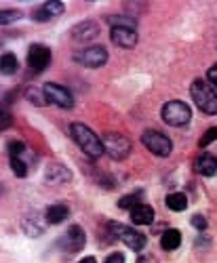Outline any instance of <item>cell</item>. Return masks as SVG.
Wrapping results in <instances>:
<instances>
[{
  "mask_svg": "<svg viewBox=\"0 0 217 263\" xmlns=\"http://www.w3.org/2000/svg\"><path fill=\"white\" fill-rule=\"evenodd\" d=\"M141 198H143V194H141V192L126 194V196H122V198L118 200V206H120V209H129V211H133L135 206H139V204H141Z\"/></svg>",
  "mask_w": 217,
  "mask_h": 263,
  "instance_id": "ac0fdd59",
  "label": "cell"
},
{
  "mask_svg": "<svg viewBox=\"0 0 217 263\" xmlns=\"http://www.w3.org/2000/svg\"><path fill=\"white\" fill-rule=\"evenodd\" d=\"M11 168H13V173L17 175V177H26V175H28V166H26V162L21 158L11 156Z\"/></svg>",
  "mask_w": 217,
  "mask_h": 263,
  "instance_id": "44dd1931",
  "label": "cell"
},
{
  "mask_svg": "<svg viewBox=\"0 0 217 263\" xmlns=\"http://www.w3.org/2000/svg\"><path fill=\"white\" fill-rule=\"evenodd\" d=\"M182 245V234L177 230H165V234L160 236V247L165 251H175Z\"/></svg>",
  "mask_w": 217,
  "mask_h": 263,
  "instance_id": "2e32d148",
  "label": "cell"
},
{
  "mask_svg": "<svg viewBox=\"0 0 217 263\" xmlns=\"http://www.w3.org/2000/svg\"><path fill=\"white\" fill-rule=\"evenodd\" d=\"M131 221L135 226H150L154 221V209H150L148 204H139L131 211Z\"/></svg>",
  "mask_w": 217,
  "mask_h": 263,
  "instance_id": "4fadbf2b",
  "label": "cell"
},
{
  "mask_svg": "<svg viewBox=\"0 0 217 263\" xmlns=\"http://www.w3.org/2000/svg\"><path fill=\"white\" fill-rule=\"evenodd\" d=\"M213 141H217V126H213V128H209L207 133L201 137V141H198V145L201 147H207L209 143H213Z\"/></svg>",
  "mask_w": 217,
  "mask_h": 263,
  "instance_id": "7402d4cb",
  "label": "cell"
},
{
  "mask_svg": "<svg viewBox=\"0 0 217 263\" xmlns=\"http://www.w3.org/2000/svg\"><path fill=\"white\" fill-rule=\"evenodd\" d=\"M101 141H103L105 154L114 160H124L129 154H131V143H129V139L122 137L120 133H105Z\"/></svg>",
  "mask_w": 217,
  "mask_h": 263,
  "instance_id": "277c9868",
  "label": "cell"
},
{
  "mask_svg": "<svg viewBox=\"0 0 217 263\" xmlns=\"http://www.w3.org/2000/svg\"><path fill=\"white\" fill-rule=\"evenodd\" d=\"M162 120L171 126H186L192 120V109L188 107V103H184L179 99L167 101L162 105Z\"/></svg>",
  "mask_w": 217,
  "mask_h": 263,
  "instance_id": "3957f363",
  "label": "cell"
},
{
  "mask_svg": "<svg viewBox=\"0 0 217 263\" xmlns=\"http://www.w3.org/2000/svg\"><path fill=\"white\" fill-rule=\"evenodd\" d=\"M42 95H45V101L47 103H53L57 107H63V109H70L74 105V97L72 93L61 84H55V82H47L45 89H42Z\"/></svg>",
  "mask_w": 217,
  "mask_h": 263,
  "instance_id": "8992f818",
  "label": "cell"
},
{
  "mask_svg": "<svg viewBox=\"0 0 217 263\" xmlns=\"http://www.w3.org/2000/svg\"><path fill=\"white\" fill-rule=\"evenodd\" d=\"M196 171L205 177H211V175L217 173V158L213 154H203L196 158Z\"/></svg>",
  "mask_w": 217,
  "mask_h": 263,
  "instance_id": "5bb4252c",
  "label": "cell"
},
{
  "mask_svg": "<svg viewBox=\"0 0 217 263\" xmlns=\"http://www.w3.org/2000/svg\"><path fill=\"white\" fill-rule=\"evenodd\" d=\"M72 36L76 40H86V38H91V36H97V28L93 24H80L78 28L72 30Z\"/></svg>",
  "mask_w": 217,
  "mask_h": 263,
  "instance_id": "ffe728a7",
  "label": "cell"
},
{
  "mask_svg": "<svg viewBox=\"0 0 217 263\" xmlns=\"http://www.w3.org/2000/svg\"><path fill=\"white\" fill-rule=\"evenodd\" d=\"M70 133H72V139L76 141V145L84 152L89 158H99L103 154V141L93 133L89 126H84L82 122H74L70 124Z\"/></svg>",
  "mask_w": 217,
  "mask_h": 263,
  "instance_id": "6da1fadb",
  "label": "cell"
},
{
  "mask_svg": "<svg viewBox=\"0 0 217 263\" xmlns=\"http://www.w3.org/2000/svg\"><path fill=\"white\" fill-rule=\"evenodd\" d=\"M82 65H86V68H101V65L107 61V51L103 47H89V49H84L82 53H78L76 57Z\"/></svg>",
  "mask_w": 217,
  "mask_h": 263,
  "instance_id": "9c48e42d",
  "label": "cell"
},
{
  "mask_svg": "<svg viewBox=\"0 0 217 263\" xmlns=\"http://www.w3.org/2000/svg\"><path fill=\"white\" fill-rule=\"evenodd\" d=\"M165 202H167V209L175 211V213H182V211L188 209V198H186V194H182V192H173V194H169Z\"/></svg>",
  "mask_w": 217,
  "mask_h": 263,
  "instance_id": "e0dca14e",
  "label": "cell"
},
{
  "mask_svg": "<svg viewBox=\"0 0 217 263\" xmlns=\"http://www.w3.org/2000/svg\"><path fill=\"white\" fill-rule=\"evenodd\" d=\"M192 226L196 228V230H205V228H207V219L201 217V215H194V217H192Z\"/></svg>",
  "mask_w": 217,
  "mask_h": 263,
  "instance_id": "484cf974",
  "label": "cell"
},
{
  "mask_svg": "<svg viewBox=\"0 0 217 263\" xmlns=\"http://www.w3.org/2000/svg\"><path fill=\"white\" fill-rule=\"evenodd\" d=\"M112 40L116 42L118 47H124V49H133L137 45V32L133 28H126V26H112V32H110Z\"/></svg>",
  "mask_w": 217,
  "mask_h": 263,
  "instance_id": "30bf717a",
  "label": "cell"
},
{
  "mask_svg": "<svg viewBox=\"0 0 217 263\" xmlns=\"http://www.w3.org/2000/svg\"><path fill=\"white\" fill-rule=\"evenodd\" d=\"M9 122H11V118H9V114H5V109H3V128H7Z\"/></svg>",
  "mask_w": 217,
  "mask_h": 263,
  "instance_id": "83f0119b",
  "label": "cell"
},
{
  "mask_svg": "<svg viewBox=\"0 0 217 263\" xmlns=\"http://www.w3.org/2000/svg\"><path fill=\"white\" fill-rule=\"evenodd\" d=\"M105 263H124V255L122 253H112L105 259Z\"/></svg>",
  "mask_w": 217,
  "mask_h": 263,
  "instance_id": "4316f807",
  "label": "cell"
},
{
  "mask_svg": "<svg viewBox=\"0 0 217 263\" xmlns=\"http://www.w3.org/2000/svg\"><path fill=\"white\" fill-rule=\"evenodd\" d=\"M21 17V13L19 11H3V17H0V21L7 26V24H11L13 19H19Z\"/></svg>",
  "mask_w": 217,
  "mask_h": 263,
  "instance_id": "cb8c5ba5",
  "label": "cell"
},
{
  "mask_svg": "<svg viewBox=\"0 0 217 263\" xmlns=\"http://www.w3.org/2000/svg\"><path fill=\"white\" fill-rule=\"evenodd\" d=\"M78 263H97V261H95V257H84V259H80Z\"/></svg>",
  "mask_w": 217,
  "mask_h": 263,
  "instance_id": "f1b7e54d",
  "label": "cell"
},
{
  "mask_svg": "<svg viewBox=\"0 0 217 263\" xmlns=\"http://www.w3.org/2000/svg\"><path fill=\"white\" fill-rule=\"evenodd\" d=\"M24 149H26V145L21 143V141H11V143H9V154L15 156V158H21Z\"/></svg>",
  "mask_w": 217,
  "mask_h": 263,
  "instance_id": "603a6c76",
  "label": "cell"
},
{
  "mask_svg": "<svg viewBox=\"0 0 217 263\" xmlns=\"http://www.w3.org/2000/svg\"><path fill=\"white\" fill-rule=\"evenodd\" d=\"M110 228H112L114 236L120 238L131 251H143V249H146V236L139 234L137 230H133V228H122V226H118V223H110Z\"/></svg>",
  "mask_w": 217,
  "mask_h": 263,
  "instance_id": "52a82bcc",
  "label": "cell"
},
{
  "mask_svg": "<svg viewBox=\"0 0 217 263\" xmlns=\"http://www.w3.org/2000/svg\"><path fill=\"white\" fill-rule=\"evenodd\" d=\"M84 232L78 228V226H72L68 232H66V236L61 238V242H63V249L66 251H72V253H76V251H80L82 247H84Z\"/></svg>",
  "mask_w": 217,
  "mask_h": 263,
  "instance_id": "8fae6325",
  "label": "cell"
},
{
  "mask_svg": "<svg viewBox=\"0 0 217 263\" xmlns=\"http://www.w3.org/2000/svg\"><path fill=\"white\" fill-rule=\"evenodd\" d=\"M141 143L152 152V154H156V156H169L171 154V149H173V143L171 139L160 133V130H146V133L141 135Z\"/></svg>",
  "mask_w": 217,
  "mask_h": 263,
  "instance_id": "5b68a950",
  "label": "cell"
},
{
  "mask_svg": "<svg viewBox=\"0 0 217 263\" xmlns=\"http://www.w3.org/2000/svg\"><path fill=\"white\" fill-rule=\"evenodd\" d=\"M192 99L196 103V107H201L205 114L215 116L217 114V93L213 91V86L207 84L205 80H194L190 86Z\"/></svg>",
  "mask_w": 217,
  "mask_h": 263,
  "instance_id": "7a4b0ae2",
  "label": "cell"
},
{
  "mask_svg": "<svg viewBox=\"0 0 217 263\" xmlns=\"http://www.w3.org/2000/svg\"><path fill=\"white\" fill-rule=\"evenodd\" d=\"M51 63V51L42 45H32L28 51V65L34 72H42Z\"/></svg>",
  "mask_w": 217,
  "mask_h": 263,
  "instance_id": "ba28073f",
  "label": "cell"
},
{
  "mask_svg": "<svg viewBox=\"0 0 217 263\" xmlns=\"http://www.w3.org/2000/svg\"><path fill=\"white\" fill-rule=\"evenodd\" d=\"M68 215H70V211H68L66 204H53V206H49V211H47V223L57 226V223H61V221H66Z\"/></svg>",
  "mask_w": 217,
  "mask_h": 263,
  "instance_id": "9a60e30c",
  "label": "cell"
},
{
  "mask_svg": "<svg viewBox=\"0 0 217 263\" xmlns=\"http://www.w3.org/2000/svg\"><path fill=\"white\" fill-rule=\"evenodd\" d=\"M207 80H209V84L213 86V89H217V65H211V68H209Z\"/></svg>",
  "mask_w": 217,
  "mask_h": 263,
  "instance_id": "d4e9b609",
  "label": "cell"
},
{
  "mask_svg": "<svg viewBox=\"0 0 217 263\" xmlns=\"http://www.w3.org/2000/svg\"><path fill=\"white\" fill-rule=\"evenodd\" d=\"M17 57L13 55V53H5L3 55V61H0V70H3V74L5 76H11V74H15L17 72Z\"/></svg>",
  "mask_w": 217,
  "mask_h": 263,
  "instance_id": "d6986e66",
  "label": "cell"
},
{
  "mask_svg": "<svg viewBox=\"0 0 217 263\" xmlns=\"http://www.w3.org/2000/svg\"><path fill=\"white\" fill-rule=\"evenodd\" d=\"M61 13H63V3H45L32 13V17H34V21H49Z\"/></svg>",
  "mask_w": 217,
  "mask_h": 263,
  "instance_id": "7c38bea8",
  "label": "cell"
}]
</instances>
